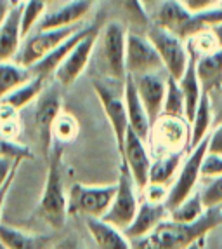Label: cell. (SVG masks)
<instances>
[{
	"mask_svg": "<svg viewBox=\"0 0 222 249\" xmlns=\"http://www.w3.org/2000/svg\"><path fill=\"white\" fill-rule=\"evenodd\" d=\"M212 107H214V103H212ZM214 122L215 124H221L222 122V96H221L219 105H215L214 107Z\"/></svg>",
	"mask_w": 222,
	"mask_h": 249,
	"instance_id": "obj_47",
	"label": "cell"
},
{
	"mask_svg": "<svg viewBox=\"0 0 222 249\" xmlns=\"http://www.w3.org/2000/svg\"><path fill=\"white\" fill-rule=\"evenodd\" d=\"M167 213H169L167 204H163V202L157 204V202L144 200V202L139 204L136 218H134L132 223L124 230V233L128 239H134V241L143 239V237L149 235L161 221H165Z\"/></svg>",
	"mask_w": 222,
	"mask_h": 249,
	"instance_id": "obj_20",
	"label": "cell"
},
{
	"mask_svg": "<svg viewBox=\"0 0 222 249\" xmlns=\"http://www.w3.org/2000/svg\"><path fill=\"white\" fill-rule=\"evenodd\" d=\"M182 2L193 13H202V11H208V9L217 7L221 0H182Z\"/></svg>",
	"mask_w": 222,
	"mask_h": 249,
	"instance_id": "obj_42",
	"label": "cell"
},
{
	"mask_svg": "<svg viewBox=\"0 0 222 249\" xmlns=\"http://www.w3.org/2000/svg\"><path fill=\"white\" fill-rule=\"evenodd\" d=\"M151 25L160 26L188 40L194 34L206 30L200 13H193L182 0H160L149 9Z\"/></svg>",
	"mask_w": 222,
	"mask_h": 249,
	"instance_id": "obj_4",
	"label": "cell"
},
{
	"mask_svg": "<svg viewBox=\"0 0 222 249\" xmlns=\"http://www.w3.org/2000/svg\"><path fill=\"white\" fill-rule=\"evenodd\" d=\"M219 176H222V155L206 152L202 162V178L214 179Z\"/></svg>",
	"mask_w": 222,
	"mask_h": 249,
	"instance_id": "obj_38",
	"label": "cell"
},
{
	"mask_svg": "<svg viewBox=\"0 0 222 249\" xmlns=\"http://www.w3.org/2000/svg\"><path fill=\"white\" fill-rule=\"evenodd\" d=\"M21 162L23 160H13V159H7V157H0V190L9 181L11 175L19 167Z\"/></svg>",
	"mask_w": 222,
	"mask_h": 249,
	"instance_id": "obj_40",
	"label": "cell"
},
{
	"mask_svg": "<svg viewBox=\"0 0 222 249\" xmlns=\"http://www.w3.org/2000/svg\"><path fill=\"white\" fill-rule=\"evenodd\" d=\"M219 225H222V206L208 208L194 223L161 221L149 235L137 239L132 249H188Z\"/></svg>",
	"mask_w": 222,
	"mask_h": 249,
	"instance_id": "obj_1",
	"label": "cell"
},
{
	"mask_svg": "<svg viewBox=\"0 0 222 249\" xmlns=\"http://www.w3.org/2000/svg\"><path fill=\"white\" fill-rule=\"evenodd\" d=\"M186 44H188L190 54L194 56V58H202V56H206V54L214 53V51L219 49V44H217V40H215L214 34L210 32V28L194 34L193 37H190L186 40Z\"/></svg>",
	"mask_w": 222,
	"mask_h": 249,
	"instance_id": "obj_34",
	"label": "cell"
},
{
	"mask_svg": "<svg viewBox=\"0 0 222 249\" xmlns=\"http://www.w3.org/2000/svg\"><path fill=\"white\" fill-rule=\"evenodd\" d=\"M146 37L153 42V46L157 47L161 61H163L165 71L174 79H181L191 59L190 49H188V44H186L184 38L177 37L175 34H172L169 30L155 25L149 26V30L146 32Z\"/></svg>",
	"mask_w": 222,
	"mask_h": 249,
	"instance_id": "obj_8",
	"label": "cell"
},
{
	"mask_svg": "<svg viewBox=\"0 0 222 249\" xmlns=\"http://www.w3.org/2000/svg\"><path fill=\"white\" fill-rule=\"evenodd\" d=\"M124 100L125 107H127V115H128V124L130 129L143 138L144 142H149V134H151L153 122L149 119L146 108H144L143 101H141L139 94H137L136 84L130 75H127V79L124 82Z\"/></svg>",
	"mask_w": 222,
	"mask_h": 249,
	"instance_id": "obj_19",
	"label": "cell"
},
{
	"mask_svg": "<svg viewBox=\"0 0 222 249\" xmlns=\"http://www.w3.org/2000/svg\"><path fill=\"white\" fill-rule=\"evenodd\" d=\"M169 187H165V185H157V183H148V187L144 188V197L146 200L149 202H167V197H169Z\"/></svg>",
	"mask_w": 222,
	"mask_h": 249,
	"instance_id": "obj_39",
	"label": "cell"
},
{
	"mask_svg": "<svg viewBox=\"0 0 222 249\" xmlns=\"http://www.w3.org/2000/svg\"><path fill=\"white\" fill-rule=\"evenodd\" d=\"M13 2L11 0H0V26L4 25V21L7 19L9 13L13 11Z\"/></svg>",
	"mask_w": 222,
	"mask_h": 249,
	"instance_id": "obj_44",
	"label": "cell"
},
{
	"mask_svg": "<svg viewBox=\"0 0 222 249\" xmlns=\"http://www.w3.org/2000/svg\"><path fill=\"white\" fill-rule=\"evenodd\" d=\"M33 75L30 68L23 67L17 61L11 59V61H2L0 63V100L7 96L11 91L19 88L21 84L28 82Z\"/></svg>",
	"mask_w": 222,
	"mask_h": 249,
	"instance_id": "obj_30",
	"label": "cell"
},
{
	"mask_svg": "<svg viewBox=\"0 0 222 249\" xmlns=\"http://www.w3.org/2000/svg\"><path fill=\"white\" fill-rule=\"evenodd\" d=\"M116 194L115 185H83L75 183L68 192V213L87 218H103Z\"/></svg>",
	"mask_w": 222,
	"mask_h": 249,
	"instance_id": "obj_5",
	"label": "cell"
},
{
	"mask_svg": "<svg viewBox=\"0 0 222 249\" xmlns=\"http://www.w3.org/2000/svg\"><path fill=\"white\" fill-rule=\"evenodd\" d=\"M210 32L214 34L215 40H217L219 47H222V23H217V25L210 26Z\"/></svg>",
	"mask_w": 222,
	"mask_h": 249,
	"instance_id": "obj_46",
	"label": "cell"
},
{
	"mask_svg": "<svg viewBox=\"0 0 222 249\" xmlns=\"http://www.w3.org/2000/svg\"><path fill=\"white\" fill-rule=\"evenodd\" d=\"M0 244L5 249H46L49 244V237L0 223Z\"/></svg>",
	"mask_w": 222,
	"mask_h": 249,
	"instance_id": "obj_25",
	"label": "cell"
},
{
	"mask_svg": "<svg viewBox=\"0 0 222 249\" xmlns=\"http://www.w3.org/2000/svg\"><path fill=\"white\" fill-rule=\"evenodd\" d=\"M47 160H49V167H47L44 192L38 202V216L49 227L59 230L64 227L66 216H68V196L64 192L61 169V148L54 150V155Z\"/></svg>",
	"mask_w": 222,
	"mask_h": 249,
	"instance_id": "obj_3",
	"label": "cell"
},
{
	"mask_svg": "<svg viewBox=\"0 0 222 249\" xmlns=\"http://www.w3.org/2000/svg\"><path fill=\"white\" fill-rule=\"evenodd\" d=\"M139 199H137V187L132 179L130 171L127 169L124 162L120 167V178L116 183V194L113 197L108 213L103 216V220L120 230H125L132 220L136 218L139 209Z\"/></svg>",
	"mask_w": 222,
	"mask_h": 249,
	"instance_id": "obj_9",
	"label": "cell"
},
{
	"mask_svg": "<svg viewBox=\"0 0 222 249\" xmlns=\"http://www.w3.org/2000/svg\"><path fill=\"white\" fill-rule=\"evenodd\" d=\"M206 208L203 206L202 194L200 192H193L186 200H182L179 206L170 209V220L177 221V223H194L203 216Z\"/></svg>",
	"mask_w": 222,
	"mask_h": 249,
	"instance_id": "obj_31",
	"label": "cell"
},
{
	"mask_svg": "<svg viewBox=\"0 0 222 249\" xmlns=\"http://www.w3.org/2000/svg\"><path fill=\"white\" fill-rule=\"evenodd\" d=\"M97 35H99V28L94 26V28L71 49V53L66 56V59L61 63V67L54 73V79L58 80L59 86L68 88V86H71L73 82H77V79L85 71L87 65L91 63L92 54H94Z\"/></svg>",
	"mask_w": 222,
	"mask_h": 249,
	"instance_id": "obj_14",
	"label": "cell"
},
{
	"mask_svg": "<svg viewBox=\"0 0 222 249\" xmlns=\"http://www.w3.org/2000/svg\"><path fill=\"white\" fill-rule=\"evenodd\" d=\"M52 249H83L80 246L79 241H75V239H64L63 242H59L58 246H54Z\"/></svg>",
	"mask_w": 222,
	"mask_h": 249,
	"instance_id": "obj_45",
	"label": "cell"
},
{
	"mask_svg": "<svg viewBox=\"0 0 222 249\" xmlns=\"http://www.w3.org/2000/svg\"><path fill=\"white\" fill-rule=\"evenodd\" d=\"M94 91L97 94L99 103H101V107H103L104 113L108 117V122H110L113 136H115L118 152L122 154L125 145V138H127L128 129H130L127 107H125V100H124V91H122V94H116L115 89L111 88V86H108V84L101 82V80H95L94 82Z\"/></svg>",
	"mask_w": 222,
	"mask_h": 249,
	"instance_id": "obj_12",
	"label": "cell"
},
{
	"mask_svg": "<svg viewBox=\"0 0 222 249\" xmlns=\"http://www.w3.org/2000/svg\"><path fill=\"white\" fill-rule=\"evenodd\" d=\"M61 94L58 88H50L44 91L38 96L37 105H35V113H33V122L38 134V142H40L42 152L49 159L50 146H52L54 138V122L61 113Z\"/></svg>",
	"mask_w": 222,
	"mask_h": 249,
	"instance_id": "obj_13",
	"label": "cell"
},
{
	"mask_svg": "<svg viewBox=\"0 0 222 249\" xmlns=\"http://www.w3.org/2000/svg\"><path fill=\"white\" fill-rule=\"evenodd\" d=\"M196 73L203 92L210 96L222 89V47L214 53L196 58Z\"/></svg>",
	"mask_w": 222,
	"mask_h": 249,
	"instance_id": "obj_24",
	"label": "cell"
},
{
	"mask_svg": "<svg viewBox=\"0 0 222 249\" xmlns=\"http://www.w3.org/2000/svg\"><path fill=\"white\" fill-rule=\"evenodd\" d=\"M182 160H184V152H175V154H167L157 157L153 160L151 171H149V183L165 185V187L170 188L174 176L181 169Z\"/></svg>",
	"mask_w": 222,
	"mask_h": 249,
	"instance_id": "obj_28",
	"label": "cell"
},
{
	"mask_svg": "<svg viewBox=\"0 0 222 249\" xmlns=\"http://www.w3.org/2000/svg\"><path fill=\"white\" fill-rule=\"evenodd\" d=\"M0 157H7L13 160H25V159H32L33 154L28 146L0 136Z\"/></svg>",
	"mask_w": 222,
	"mask_h": 249,
	"instance_id": "obj_36",
	"label": "cell"
},
{
	"mask_svg": "<svg viewBox=\"0 0 222 249\" xmlns=\"http://www.w3.org/2000/svg\"><path fill=\"white\" fill-rule=\"evenodd\" d=\"M110 9L115 14L113 19L124 23L128 32L146 35L151 26L149 11L143 0H110Z\"/></svg>",
	"mask_w": 222,
	"mask_h": 249,
	"instance_id": "obj_18",
	"label": "cell"
},
{
	"mask_svg": "<svg viewBox=\"0 0 222 249\" xmlns=\"http://www.w3.org/2000/svg\"><path fill=\"white\" fill-rule=\"evenodd\" d=\"M206 152H208V136L200 145L191 148L190 155L182 160V166L179 169V173H177L175 181L170 185L169 197H167V202H165L169 211L175 208V206H179L182 200H186L194 192L198 179L202 176V162Z\"/></svg>",
	"mask_w": 222,
	"mask_h": 249,
	"instance_id": "obj_10",
	"label": "cell"
},
{
	"mask_svg": "<svg viewBox=\"0 0 222 249\" xmlns=\"http://www.w3.org/2000/svg\"><path fill=\"white\" fill-rule=\"evenodd\" d=\"M52 133L54 138L59 140L61 143L73 142L75 138H77V134H79V122H77V119L73 115L61 112L58 119H56V122H54Z\"/></svg>",
	"mask_w": 222,
	"mask_h": 249,
	"instance_id": "obj_35",
	"label": "cell"
},
{
	"mask_svg": "<svg viewBox=\"0 0 222 249\" xmlns=\"http://www.w3.org/2000/svg\"><path fill=\"white\" fill-rule=\"evenodd\" d=\"M143 2H144V4H146V7H148V11H149V9H151L155 4H158L160 0H143Z\"/></svg>",
	"mask_w": 222,
	"mask_h": 249,
	"instance_id": "obj_48",
	"label": "cell"
},
{
	"mask_svg": "<svg viewBox=\"0 0 222 249\" xmlns=\"http://www.w3.org/2000/svg\"><path fill=\"white\" fill-rule=\"evenodd\" d=\"M219 5H221V7H222V0H221V2H219Z\"/></svg>",
	"mask_w": 222,
	"mask_h": 249,
	"instance_id": "obj_51",
	"label": "cell"
},
{
	"mask_svg": "<svg viewBox=\"0 0 222 249\" xmlns=\"http://www.w3.org/2000/svg\"><path fill=\"white\" fill-rule=\"evenodd\" d=\"M85 225L97 249H132L124 230L110 225L103 218H87Z\"/></svg>",
	"mask_w": 222,
	"mask_h": 249,
	"instance_id": "obj_22",
	"label": "cell"
},
{
	"mask_svg": "<svg viewBox=\"0 0 222 249\" xmlns=\"http://www.w3.org/2000/svg\"><path fill=\"white\" fill-rule=\"evenodd\" d=\"M179 86H181L182 96H184V103H186V121L191 122V119L194 117L198 103L202 100L203 89L200 79H198L196 73V58L191 56L190 65L186 68V71L182 73V77L179 79Z\"/></svg>",
	"mask_w": 222,
	"mask_h": 249,
	"instance_id": "obj_26",
	"label": "cell"
},
{
	"mask_svg": "<svg viewBox=\"0 0 222 249\" xmlns=\"http://www.w3.org/2000/svg\"><path fill=\"white\" fill-rule=\"evenodd\" d=\"M94 0H68L66 4L47 11L46 16L38 23V30L47 28H66V26H77L87 18L92 11ZM35 28V30H37Z\"/></svg>",
	"mask_w": 222,
	"mask_h": 249,
	"instance_id": "obj_17",
	"label": "cell"
},
{
	"mask_svg": "<svg viewBox=\"0 0 222 249\" xmlns=\"http://www.w3.org/2000/svg\"><path fill=\"white\" fill-rule=\"evenodd\" d=\"M208 152L210 154L222 155V122L221 124H215L214 131H210V134H208Z\"/></svg>",
	"mask_w": 222,
	"mask_h": 249,
	"instance_id": "obj_41",
	"label": "cell"
},
{
	"mask_svg": "<svg viewBox=\"0 0 222 249\" xmlns=\"http://www.w3.org/2000/svg\"><path fill=\"white\" fill-rule=\"evenodd\" d=\"M161 115L182 117V119H186V103L181 91V86H179V80L170 77V75H169V80H167V92H165L163 112H161Z\"/></svg>",
	"mask_w": 222,
	"mask_h": 249,
	"instance_id": "obj_33",
	"label": "cell"
},
{
	"mask_svg": "<svg viewBox=\"0 0 222 249\" xmlns=\"http://www.w3.org/2000/svg\"><path fill=\"white\" fill-rule=\"evenodd\" d=\"M127 35L128 28L116 19H110L103 28H99L92 58L95 59V67L104 79L122 84L127 79Z\"/></svg>",
	"mask_w": 222,
	"mask_h": 249,
	"instance_id": "obj_2",
	"label": "cell"
},
{
	"mask_svg": "<svg viewBox=\"0 0 222 249\" xmlns=\"http://www.w3.org/2000/svg\"><path fill=\"white\" fill-rule=\"evenodd\" d=\"M200 194H202L203 206L206 209L222 206V176L214 179H206V185Z\"/></svg>",
	"mask_w": 222,
	"mask_h": 249,
	"instance_id": "obj_37",
	"label": "cell"
},
{
	"mask_svg": "<svg viewBox=\"0 0 222 249\" xmlns=\"http://www.w3.org/2000/svg\"><path fill=\"white\" fill-rule=\"evenodd\" d=\"M46 2H47V4H50V2H54V0H46Z\"/></svg>",
	"mask_w": 222,
	"mask_h": 249,
	"instance_id": "obj_49",
	"label": "cell"
},
{
	"mask_svg": "<svg viewBox=\"0 0 222 249\" xmlns=\"http://www.w3.org/2000/svg\"><path fill=\"white\" fill-rule=\"evenodd\" d=\"M125 67H127V75L130 77L165 70L163 61L153 42L144 34H136V32H128L127 35Z\"/></svg>",
	"mask_w": 222,
	"mask_h": 249,
	"instance_id": "obj_11",
	"label": "cell"
},
{
	"mask_svg": "<svg viewBox=\"0 0 222 249\" xmlns=\"http://www.w3.org/2000/svg\"><path fill=\"white\" fill-rule=\"evenodd\" d=\"M80 28H83L82 23L77 26H66V28L33 30L32 34L23 38L14 61H17L26 68H32L35 63L40 61L44 56H47L50 51L56 49L59 44H63L66 38H70Z\"/></svg>",
	"mask_w": 222,
	"mask_h": 249,
	"instance_id": "obj_7",
	"label": "cell"
},
{
	"mask_svg": "<svg viewBox=\"0 0 222 249\" xmlns=\"http://www.w3.org/2000/svg\"><path fill=\"white\" fill-rule=\"evenodd\" d=\"M132 79H134L137 94H139L149 119L155 124L158 117L161 115V112H163V101H165V92H167L169 73L165 70H161V71H155V73L137 75V77H132Z\"/></svg>",
	"mask_w": 222,
	"mask_h": 249,
	"instance_id": "obj_16",
	"label": "cell"
},
{
	"mask_svg": "<svg viewBox=\"0 0 222 249\" xmlns=\"http://www.w3.org/2000/svg\"><path fill=\"white\" fill-rule=\"evenodd\" d=\"M191 142V125L182 117L160 115L153 124L148 145H151L153 152L160 155L184 152L190 148Z\"/></svg>",
	"mask_w": 222,
	"mask_h": 249,
	"instance_id": "obj_6",
	"label": "cell"
},
{
	"mask_svg": "<svg viewBox=\"0 0 222 249\" xmlns=\"http://www.w3.org/2000/svg\"><path fill=\"white\" fill-rule=\"evenodd\" d=\"M21 42V5H14L4 25L0 26V63L16 58Z\"/></svg>",
	"mask_w": 222,
	"mask_h": 249,
	"instance_id": "obj_23",
	"label": "cell"
},
{
	"mask_svg": "<svg viewBox=\"0 0 222 249\" xmlns=\"http://www.w3.org/2000/svg\"><path fill=\"white\" fill-rule=\"evenodd\" d=\"M92 28H94V26H83V28H80L79 32H75L70 38H66L63 44H59L56 49L50 51L47 56H44L40 61L35 63V65L30 68L33 77H42V79H46V80L49 79V77H54L56 70L61 67V63L64 61L66 56L71 53V49H73Z\"/></svg>",
	"mask_w": 222,
	"mask_h": 249,
	"instance_id": "obj_21",
	"label": "cell"
},
{
	"mask_svg": "<svg viewBox=\"0 0 222 249\" xmlns=\"http://www.w3.org/2000/svg\"><path fill=\"white\" fill-rule=\"evenodd\" d=\"M214 122V107H212V96L208 92H203L202 100L198 103L194 117L191 119V142L190 150L205 140L210 134V125Z\"/></svg>",
	"mask_w": 222,
	"mask_h": 249,
	"instance_id": "obj_27",
	"label": "cell"
},
{
	"mask_svg": "<svg viewBox=\"0 0 222 249\" xmlns=\"http://www.w3.org/2000/svg\"><path fill=\"white\" fill-rule=\"evenodd\" d=\"M0 249H5V248H4V246H2V244H0Z\"/></svg>",
	"mask_w": 222,
	"mask_h": 249,
	"instance_id": "obj_50",
	"label": "cell"
},
{
	"mask_svg": "<svg viewBox=\"0 0 222 249\" xmlns=\"http://www.w3.org/2000/svg\"><path fill=\"white\" fill-rule=\"evenodd\" d=\"M44 88H46V79H42V77H32L28 82L21 84L19 88L11 91L0 101L9 105V107H13L14 110L19 112V110H23L25 107H28L30 103L38 100V96L44 92Z\"/></svg>",
	"mask_w": 222,
	"mask_h": 249,
	"instance_id": "obj_29",
	"label": "cell"
},
{
	"mask_svg": "<svg viewBox=\"0 0 222 249\" xmlns=\"http://www.w3.org/2000/svg\"><path fill=\"white\" fill-rule=\"evenodd\" d=\"M16 173H17V169L14 171L13 175H11L9 181L5 183L4 187H2V190H0V214H2V208H4V202H5V199H7V196H9V190H11V187H13L14 178H16Z\"/></svg>",
	"mask_w": 222,
	"mask_h": 249,
	"instance_id": "obj_43",
	"label": "cell"
},
{
	"mask_svg": "<svg viewBox=\"0 0 222 249\" xmlns=\"http://www.w3.org/2000/svg\"><path fill=\"white\" fill-rule=\"evenodd\" d=\"M47 7H49V4L46 0H26L25 4L21 5V34H23V38L37 28L42 18L46 16Z\"/></svg>",
	"mask_w": 222,
	"mask_h": 249,
	"instance_id": "obj_32",
	"label": "cell"
},
{
	"mask_svg": "<svg viewBox=\"0 0 222 249\" xmlns=\"http://www.w3.org/2000/svg\"><path fill=\"white\" fill-rule=\"evenodd\" d=\"M122 162L127 169L130 171L132 179L136 183L137 190L143 192L149 183V171H151V155H149L148 142L137 136L132 129H128L127 138H125L124 152L120 154Z\"/></svg>",
	"mask_w": 222,
	"mask_h": 249,
	"instance_id": "obj_15",
	"label": "cell"
}]
</instances>
